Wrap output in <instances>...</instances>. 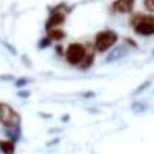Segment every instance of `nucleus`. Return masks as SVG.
Returning <instances> with one entry per match:
<instances>
[{
    "instance_id": "f257e3e1",
    "label": "nucleus",
    "mask_w": 154,
    "mask_h": 154,
    "mask_svg": "<svg viewBox=\"0 0 154 154\" xmlns=\"http://www.w3.org/2000/svg\"><path fill=\"white\" fill-rule=\"evenodd\" d=\"M131 24L134 30L140 36H153L154 35V15L152 14H135L131 18Z\"/></svg>"
},
{
    "instance_id": "f03ea898",
    "label": "nucleus",
    "mask_w": 154,
    "mask_h": 154,
    "mask_svg": "<svg viewBox=\"0 0 154 154\" xmlns=\"http://www.w3.org/2000/svg\"><path fill=\"white\" fill-rule=\"evenodd\" d=\"M0 123L9 129L17 128L21 125V116L10 105L0 103Z\"/></svg>"
},
{
    "instance_id": "7ed1b4c3",
    "label": "nucleus",
    "mask_w": 154,
    "mask_h": 154,
    "mask_svg": "<svg viewBox=\"0 0 154 154\" xmlns=\"http://www.w3.org/2000/svg\"><path fill=\"white\" fill-rule=\"evenodd\" d=\"M119 36L114 30L106 29V30L99 31L95 38V48L98 52L103 53L111 49L114 44L118 42Z\"/></svg>"
},
{
    "instance_id": "20e7f679",
    "label": "nucleus",
    "mask_w": 154,
    "mask_h": 154,
    "mask_svg": "<svg viewBox=\"0 0 154 154\" xmlns=\"http://www.w3.org/2000/svg\"><path fill=\"white\" fill-rule=\"evenodd\" d=\"M88 54L86 49L83 44L80 43H71L66 50V59L70 65H81L84 60L85 56Z\"/></svg>"
},
{
    "instance_id": "39448f33",
    "label": "nucleus",
    "mask_w": 154,
    "mask_h": 154,
    "mask_svg": "<svg viewBox=\"0 0 154 154\" xmlns=\"http://www.w3.org/2000/svg\"><path fill=\"white\" fill-rule=\"evenodd\" d=\"M59 9H60V5L56 7V10L51 12V16H50L49 20L45 23V29L48 31L50 29L55 28L57 26L64 24L65 21H66V14H65L64 11H60Z\"/></svg>"
},
{
    "instance_id": "423d86ee",
    "label": "nucleus",
    "mask_w": 154,
    "mask_h": 154,
    "mask_svg": "<svg viewBox=\"0 0 154 154\" xmlns=\"http://www.w3.org/2000/svg\"><path fill=\"white\" fill-rule=\"evenodd\" d=\"M136 0H116L112 3V10L119 13H131Z\"/></svg>"
},
{
    "instance_id": "0eeeda50",
    "label": "nucleus",
    "mask_w": 154,
    "mask_h": 154,
    "mask_svg": "<svg viewBox=\"0 0 154 154\" xmlns=\"http://www.w3.org/2000/svg\"><path fill=\"white\" fill-rule=\"evenodd\" d=\"M0 150L5 154H12L15 152V146L13 140H0Z\"/></svg>"
},
{
    "instance_id": "6e6552de",
    "label": "nucleus",
    "mask_w": 154,
    "mask_h": 154,
    "mask_svg": "<svg viewBox=\"0 0 154 154\" xmlns=\"http://www.w3.org/2000/svg\"><path fill=\"white\" fill-rule=\"evenodd\" d=\"M65 36H66L65 31L59 28H56V27L49 30V37L52 40H57V41H59V40H63V39L65 38Z\"/></svg>"
},
{
    "instance_id": "1a4fd4ad",
    "label": "nucleus",
    "mask_w": 154,
    "mask_h": 154,
    "mask_svg": "<svg viewBox=\"0 0 154 154\" xmlns=\"http://www.w3.org/2000/svg\"><path fill=\"white\" fill-rule=\"evenodd\" d=\"M93 62H94V54L93 53H88L84 60L81 64V69H88V68H90L93 65Z\"/></svg>"
},
{
    "instance_id": "9d476101",
    "label": "nucleus",
    "mask_w": 154,
    "mask_h": 154,
    "mask_svg": "<svg viewBox=\"0 0 154 154\" xmlns=\"http://www.w3.org/2000/svg\"><path fill=\"white\" fill-rule=\"evenodd\" d=\"M144 8L151 13H154V0H143Z\"/></svg>"
},
{
    "instance_id": "9b49d317",
    "label": "nucleus",
    "mask_w": 154,
    "mask_h": 154,
    "mask_svg": "<svg viewBox=\"0 0 154 154\" xmlns=\"http://www.w3.org/2000/svg\"><path fill=\"white\" fill-rule=\"evenodd\" d=\"M51 41H52V39L50 38L49 36H48L46 38H43V39H42L41 41H40V44H39V45H40V48L44 49V48H46V46H49L50 44H51Z\"/></svg>"
},
{
    "instance_id": "f8f14e48",
    "label": "nucleus",
    "mask_w": 154,
    "mask_h": 154,
    "mask_svg": "<svg viewBox=\"0 0 154 154\" xmlns=\"http://www.w3.org/2000/svg\"><path fill=\"white\" fill-rule=\"evenodd\" d=\"M26 83H27V81H26V79H18L17 81L15 82V85L17 86V88H22V86H24V85H26Z\"/></svg>"
},
{
    "instance_id": "ddd939ff",
    "label": "nucleus",
    "mask_w": 154,
    "mask_h": 154,
    "mask_svg": "<svg viewBox=\"0 0 154 154\" xmlns=\"http://www.w3.org/2000/svg\"><path fill=\"white\" fill-rule=\"evenodd\" d=\"M17 95L18 96H22V97H28V96H29V93H23V92H21V93H18Z\"/></svg>"
},
{
    "instance_id": "4468645a",
    "label": "nucleus",
    "mask_w": 154,
    "mask_h": 154,
    "mask_svg": "<svg viewBox=\"0 0 154 154\" xmlns=\"http://www.w3.org/2000/svg\"><path fill=\"white\" fill-rule=\"evenodd\" d=\"M62 51H63V46H62V45H57V46H56V52H58L59 54L62 55V54H63Z\"/></svg>"
}]
</instances>
